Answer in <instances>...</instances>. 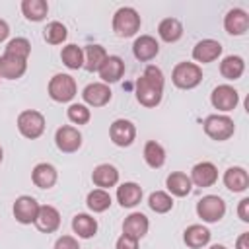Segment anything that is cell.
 <instances>
[{"mask_svg": "<svg viewBox=\"0 0 249 249\" xmlns=\"http://www.w3.org/2000/svg\"><path fill=\"white\" fill-rule=\"evenodd\" d=\"M82 97L88 105L91 107H103L111 101V89L107 84L103 82H95V84H88L82 91Z\"/></svg>", "mask_w": 249, "mask_h": 249, "instance_id": "cell-12", "label": "cell"}, {"mask_svg": "<svg viewBox=\"0 0 249 249\" xmlns=\"http://www.w3.org/2000/svg\"><path fill=\"white\" fill-rule=\"evenodd\" d=\"M144 160H146V163H148L150 167H154V169L161 167V165L165 163V150H163V146L158 144L156 140L146 142V146H144Z\"/></svg>", "mask_w": 249, "mask_h": 249, "instance_id": "cell-32", "label": "cell"}, {"mask_svg": "<svg viewBox=\"0 0 249 249\" xmlns=\"http://www.w3.org/2000/svg\"><path fill=\"white\" fill-rule=\"evenodd\" d=\"M235 249H249V233H241L235 241Z\"/></svg>", "mask_w": 249, "mask_h": 249, "instance_id": "cell-42", "label": "cell"}, {"mask_svg": "<svg viewBox=\"0 0 249 249\" xmlns=\"http://www.w3.org/2000/svg\"><path fill=\"white\" fill-rule=\"evenodd\" d=\"M56 169L51 163H37L31 173V179L39 189H51L56 183Z\"/></svg>", "mask_w": 249, "mask_h": 249, "instance_id": "cell-24", "label": "cell"}, {"mask_svg": "<svg viewBox=\"0 0 249 249\" xmlns=\"http://www.w3.org/2000/svg\"><path fill=\"white\" fill-rule=\"evenodd\" d=\"M21 12L29 21H41L49 14V4L45 0H23Z\"/></svg>", "mask_w": 249, "mask_h": 249, "instance_id": "cell-31", "label": "cell"}, {"mask_svg": "<svg viewBox=\"0 0 249 249\" xmlns=\"http://www.w3.org/2000/svg\"><path fill=\"white\" fill-rule=\"evenodd\" d=\"M72 230H74V233H78V237L89 239L97 231V220L91 218L89 214H76L72 218Z\"/></svg>", "mask_w": 249, "mask_h": 249, "instance_id": "cell-27", "label": "cell"}, {"mask_svg": "<svg viewBox=\"0 0 249 249\" xmlns=\"http://www.w3.org/2000/svg\"><path fill=\"white\" fill-rule=\"evenodd\" d=\"M158 33H160V37H161L165 43H175V41H179L181 35H183V25H181V21H179L177 18H165V19L160 21Z\"/></svg>", "mask_w": 249, "mask_h": 249, "instance_id": "cell-28", "label": "cell"}, {"mask_svg": "<svg viewBox=\"0 0 249 249\" xmlns=\"http://www.w3.org/2000/svg\"><path fill=\"white\" fill-rule=\"evenodd\" d=\"M35 226L37 230L45 231V233H53L58 230L60 226V214L54 206H39V212H37V218H35Z\"/></svg>", "mask_w": 249, "mask_h": 249, "instance_id": "cell-17", "label": "cell"}, {"mask_svg": "<svg viewBox=\"0 0 249 249\" xmlns=\"http://www.w3.org/2000/svg\"><path fill=\"white\" fill-rule=\"evenodd\" d=\"M189 179H191V183H195L196 187L206 189V187H212V185L218 181V169H216V165L210 163V161H200V163H196V165L193 167Z\"/></svg>", "mask_w": 249, "mask_h": 249, "instance_id": "cell-13", "label": "cell"}, {"mask_svg": "<svg viewBox=\"0 0 249 249\" xmlns=\"http://www.w3.org/2000/svg\"><path fill=\"white\" fill-rule=\"evenodd\" d=\"M220 54H222V45L214 39H202L193 49V58L196 62H202V64H208L212 60H216Z\"/></svg>", "mask_w": 249, "mask_h": 249, "instance_id": "cell-15", "label": "cell"}, {"mask_svg": "<svg viewBox=\"0 0 249 249\" xmlns=\"http://www.w3.org/2000/svg\"><path fill=\"white\" fill-rule=\"evenodd\" d=\"M210 101L218 111H231L239 103V93H237L235 88H231L228 84H222V86L214 88V91L210 95Z\"/></svg>", "mask_w": 249, "mask_h": 249, "instance_id": "cell-9", "label": "cell"}, {"mask_svg": "<svg viewBox=\"0 0 249 249\" xmlns=\"http://www.w3.org/2000/svg\"><path fill=\"white\" fill-rule=\"evenodd\" d=\"M54 249H80V245H78V239H74L72 235H62L56 239Z\"/></svg>", "mask_w": 249, "mask_h": 249, "instance_id": "cell-39", "label": "cell"}, {"mask_svg": "<svg viewBox=\"0 0 249 249\" xmlns=\"http://www.w3.org/2000/svg\"><path fill=\"white\" fill-rule=\"evenodd\" d=\"M29 53H31V43L27 39H23V37L12 39L6 45V51H4V54H14V56H19V58H25V60H27Z\"/></svg>", "mask_w": 249, "mask_h": 249, "instance_id": "cell-37", "label": "cell"}, {"mask_svg": "<svg viewBox=\"0 0 249 249\" xmlns=\"http://www.w3.org/2000/svg\"><path fill=\"white\" fill-rule=\"evenodd\" d=\"M243 72H245V62L237 54H230L220 62V74L226 80H237V78H241Z\"/></svg>", "mask_w": 249, "mask_h": 249, "instance_id": "cell-30", "label": "cell"}, {"mask_svg": "<svg viewBox=\"0 0 249 249\" xmlns=\"http://www.w3.org/2000/svg\"><path fill=\"white\" fill-rule=\"evenodd\" d=\"M148 206H150L156 214H165V212H169V210L173 208V198H171L167 193H163V191H156V193L150 195Z\"/></svg>", "mask_w": 249, "mask_h": 249, "instance_id": "cell-35", "label": "cell"}, {"mask_svg": "<svg viewBox=\"0 0 249 249\" xmlns=\"http://www.w3.org/2000/svg\"><path fill=\"white\" fill-rule=\"evenodd\" d=\"M66 35H68V31H66L64 23H60V21H51L45 27V33H43L45 41L51 43V45H60L66 39Z\"/></svg>", "mask_w": 249, "mask_h": 249, "instance_id": "cell-36", "label": "cell"}, {"mask_svg": "<svg viewBox=\"0 0 249 249\" xmlns=\"http://www.w3.org/2000/svg\"><path fill=\"white\" fill-rule=\"evenodd\" d=\"M183 239H185V243H187L189 247L200 249V247L208 245V241H210V230L204 228V226H200V224H193V226H189V228L185 230Z\"/></svg>", "mask_w": 249, "mask_h": 249, "instance_id": "cell-25", "label": "cell"}, {"mask_svg": "<svg viewBox=\"0 0 249 249\" xmlns=\"http://www.w3.org/2000/svg\"><path fill=\"white\" fill-rule=\"evenodd\" d=\"M27 70V60L14 56V54H2L0 56V78L6 80H18L25 74Z\"/></svg>", "mask_w": 249, "mask_h": 249, "instance_id": "cell-14", "label": "cell"}, {"mask_svg": "<svg viewBox=\"0 0 249 249\" xmlns=\"http://www.w3.org/2000/svg\"><path fill=\"white\" fill-rule=\"evenodd\" d=\"M117 200L123 208H132L142 200V187L138 183L126 181L117 187Z\"/></svg>", "mask_w": 249, "mask_h": 249, "instance_id": "cell-21", "label": "cell"}, {"mask_svg": "<svg viewBox=\"0 0 249 249\" xmlns=\"http://www.w3.org/2000/svg\"><path fill=\"white\" fill-rule=\"evenodd\" d=\"M54 142H56V148L64 154H74L80 150L82 146V134L78 128L70 126V124H64L60 128H56V134H54Z\"/></svg>", "mask_w": 249, "mask_h": 249, "instance_id": "cell-8", "label": "cell"}, {"mask_svg": "<svg viewBox=\"0 0 249 249\" xmlns=\"http://www.w3.org/2000/svg\"><path fill=\"white\" fill-rule=\"evenodd\" d=\"M66 115H68V119H70L74 124H86V123H89V119H91L89 109H88L86 105H82V103H72V105L68 107Z\"/></svg>", "mask_w": 249, "mask_h": 249, "instance_id": "cell-38", "label": "cell"}, {"mask_svg": "<svg viewBox=\"0 0 249 249\" xmlns=\"http://www.w3.org/2000/svg\"><path fill=\"white\" fill-rule=\"evenodd\" d=\"M91 181H93V185H97L99 189L105 191L119 183V171L111 163H99L91 173Z\"/></svg>", "mask_w": 249, "mask_h": 249, "instance_id": "cell-20", "label": "cell"}, {"mask_svg": "<svg viewBox=\"0 0 249 249\" xmlns=\"http://www.w3.org/2000/svg\"><path fill=\"white\" fill-rule=\"evenodd\" d=\"M165 185H167V191L171 195H175V196H187L191 193V189H193L191 179L185 173H181V171L169 173L167 179H165Z\"/></svg>", "mask_w": 249, "mask_h": 249, "instance_id": "cell-26", "label": "cell"}, {"mask_svg": "<svg viewBox=\"0 0 249 249\" xmlns=\"http://www.w3.org/2000/svg\"><path fill=\"white\" fill-rule=\"evenodd\" d=\"M18 130L29 140L39 138L45 132V117L39 111H33V109L21 111L19 117H18Z\"/></svg>", "mask_w": 249, "mask_h": 249, "instance_id": "cell-6", "label": "cell"}, {"mask_svg": "<svg viewBox=\"0 0 249 249\" xmlns=\"http://www.w3.org/2000/svg\"><path fill=\"white\" fill-rule=\"evenodd\" d=\"M224 27L230 35H243L249 27V16L241 8H233L224 18Z\"/></svg>", "mask_w": 249, "mask_h": 249, "instance_id": "cell-18", "label": "cell"}, {"mask_svg": "<svg viewBox=\"0 0 249 249\" xmlns=\"http://www.w3.org/2000/svg\"><path fill=\"white\" fill-rule=\"evenodd\" d=\"M237 216L241 222H249V198H243L239 200V206H237Z\"/></svg>", "mask_w": 249, "mask_h": 249, "instance_id": "cell-41", "label": "cell"}, {"mask_svg": "<svg viewBox=\"0 0 249 249\" xmlns=\"http://www.w3.org/2000/svg\"><path fill=\"white\" fill-rule=\"evenodd\" d=\"M196 214L204 222H220L226 214V202L218 195H206L196 202Z\"/></svg>", "mask_w": 249, "mask_h": 249, "instance_id": "cell-7", "label": "cell"}, {"mask_svg": "<svg viewBox=\"0 0 249 249\" xmlns=\"http://www.w3.org/2000/svg\"><path fill=\"white\" fill-rule=\"evenodd\" d=\"M86 202H88V208L91 212H105L111 206V195L107 191H103V189H93L88 195Z\"/></svg>", "mask_w": 249, "mask_h": 249, "instance_id": "cell-34", "label": "cell"}, {"mask_svg": "<svg viewBox=\"0 0 249 249\" xmlns=\"http://www.w3.org/2000/svg\"><path fill=\"white\" fill-rule=\"evenodd\" d=\"M2 158H4V152H2V146H0V163H2Z\"/></svg>", "mask_w": 249, "mask_h": 249, "instance_id": "cell-45", "label": "cell"}, {"mask_svg": "<svg viewBox=\"0 0 249 249\" xmlns=\"http://www.w3.org/2000/svg\"><path fill=\"white\" fill-rule=\"evenodd\" d=\"M109 136H111L113 144H117L121 148L130 146L136 138V126L126 119H117L109 128Z\"/></svg>", "mask_w": 249, "mask_h": 249, "instance_id": "cell-10", "label": "cell"}, {"mask_svg": "<svg viewBox=\"0 0 249 249\" xmlns=\"http://www.w3.org/2000/svg\"><path fill=\"white\" fill-rule=\"evenodd\" d=\"M204 132L206 136H210L212 140H218V142H224L228 138L233 136L235 132V124L230 117L226 115H210L204 119Z\"/></svg>", "mask_w": 249, "mask_h": 249, "instance_id": "cell-4", "label": "cell"}, {"mask_svg": "<svg viewBox=\"0 0 249 249\" xmlns=\"http://www.w3.org/2000/svg\"><path fill=\"white\" fill-rule=\"evenodd\" d=\"M8 35H10V27H8V23L4 19H0V43L6 41Z\"/></svg>", "mask_w": 249, "mask_h": 249, "instance_id": "cell-43", "label": "cell"}, {"mask_svg": "<svg viewBox=\"0 0 249 249\" xmlns=\"http://www.w3.org/2000/svg\"><path fill=\"white\" fill-rule=\"evenodd\" d=\"M49 95L58 103H66L76 95V80L70 74H54L49 82Z\"/></svg>", "mask_w": 249, "mask_h": 249, "instance_id": "cell-5", "label": "cell"}, {"mask_svg": "<svg viewBox=\"0 0 249 249\" xmlns=\"http://www.w3.org/2000/svg\"><path fill=\"white\" fill-rule=\"evenodd\" d=\"M224 185L231 191V193H243L249 187V175L243 167H230L224 173Z\"/></svg>", "mask_w": 249, "mask_h": 249, "instance_id": "cell-23", "label": "cell"}, {"mask_svg": "<svg viewBox=\"0 0 249 249\" xmlns=\"http://www.w3.org/2000/svg\"><path fill=\"white\" fill-rule=\"evenodd\" d=\"M60 58H62V62L70 70H78V68L84 66V51L78 45H66V47H62Z\"/></svg>", "mask_w": 249, "mask_h": 249, "instance_id": "cell-33", "label": "cell"}, {"mask_svg": "<svg viewBox=\"0 0 249 249\" xmlns=\"http://www.w3.org/2000/svg\"><path fill=\"white\" fill-rule=\"evenodd\" d=\"M132 53L138 60L148 62V60L156 58V54L160 53V45L152 35H140L132 45Z\"/></svg>", "mask_w": 249, "mask_h": 249, "instance_id": "cell-19", "label": "cell"}, {"mask_svg": "<svg viewBox=\"0 0 249 249\" xmlns=\"http://www.w3.org/2000/svg\"><path fill=\"white\" fill-rule=\"evenodd\" d=\"M99 72V78L103 80V84H113V82H119L124 74V62L121 56L117 54H111L105 58V62L101 64V68L97 70Z\"/></svg>", "mask_w": 249, "mask_h": 249, "instance_id": "cell-16", "label": "cell"}, {"mask_svg": "<svg viewBox=\"0 0 249 249\" xmlns=\"http://www.w3.org/2000/svg\"><path fill=\"white\" fill-rule=\"evenodd\" d=\"M148 226H150V222L142 212H132L130 216H126V220L123 224V233L130 235L134 239H142L148 233Z\"/></svg>", "mask_w": 249, "mask_h": 249, "instance_id": "cell-22", "label": "cell"}, {"mask_svg": "<svg viewBox=\"0 0 249 249\" xmlns=\"http://www.w3.org/2000/svg\"><path fill=\"white\" fill-rule=\"evenodd\" d=\"M171 80L181 89H193L202 80V70L195 62H179L171 72Z\"/></svg>", "mask_w": 249, "mask_h": 249, "instance_id": "cell-3", "label": "cell"}, {"mask_svg": "<svg viewBox=\"0 0 249 249\" xmlns=\"http://www.w3.org/2000/svg\"><path fill=\"white\" fill-rule=\"evenodd\" d=\"M37 212H39V202L33 196L21 195L19 198H16V202H14V218L19 224H35Z\"/></svg>", "mask_w": 249, "mask_h": 249, "instance_id": "cell-11", "label": "cell"}, {"mask_svg": "<svg viewBox=\"0 0 249 249\" xmlns=\"http://www.w3.org/2000/svg\"><path fill=\"white\" fill-rule=\"evenodd\" d=\"M115 249H138V239L130 237V235H121L115 243Z\"/></svg>", "mask_w": 249, "mask_h": 249, "instance_id": "cell-40", "label": "cell"}, {"mask_svg": "<svg viewBox=\"0 0 249 249\" xmlns=\"http://www.w3.org/2000/svg\"><path fill=\"white\" fill-rule=\"evenodd\" d=\"M107 58V51L101 45H88L84 51V68L89 72H97Z\"/></svg>", "mask_w": 249, "mask_h": 249, "instance_id": "cell-29", "label": "cell"}, {"mask_svg": "<svg viewBox=\"0 0 249 249\" xmlns=\"http://www.w3.org/2000/svg\"><path fill=\"white\" fill-rule=\"evenodd\" d=\"M140 23L142 21H140L138 12L134 8H128V6L119 8L115 12V16H113V31H115V35L124 37V39L136 35L138 29H140Z\"/></svg>", "mask_w": 249, "mask_h": 249, "instance_id": "cell-2", "label": "cell"}, {"mask_svg": "<svg viewBox=\"0 0 249 249\" xmlns=\"http://www.w3.org/2000/svg\"><path fill=\"white\" fill-rule=\"evenodd\" d=\"M208 249H228L226 245H220V243H216V245H212V247H208Z\"/></svg>", "mask_w": 249, "mask_h": 249, "instance_id": "cell-44", "label": "cell"}, {"mask_svg": "<svg viewBox=\"0 0 249 249\" xmlns=\"http://www.w3.org/2000/svg\"><path fill=\"white\" fill-rule=\"evenodd\" d=\"M163 95V74L158 66H148L136 82V99L144 107L160 105Z\"/></svg>", "mask_w": 249, "mask_h": 249, "instance_id": "cell-1", "label": "cell"}]
</instances>
